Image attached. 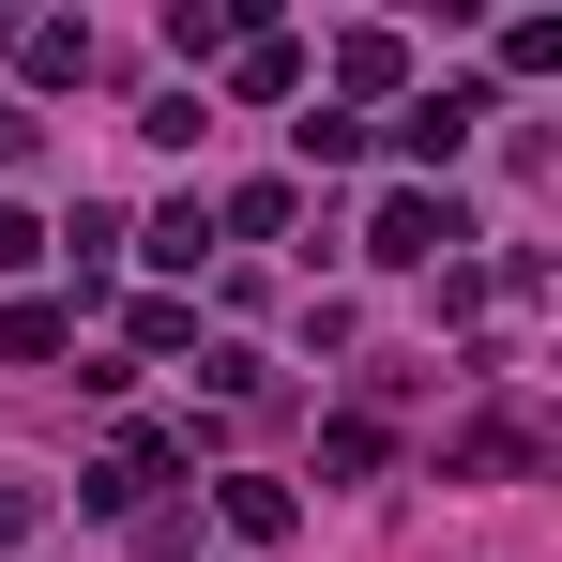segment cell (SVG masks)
<instances>
[{"mask_svg": "<svg viewBox=\"0 0 562 562\" xmlns=\"http://www.w3.org/2000/svg\"><path fill=\"white\" fill-rule=\"evenodd\" d=\"M61 335H77L61 304H15V319H0V350H15V366H61Z\"/></svg>", "mask_w": 562, "mask_h": 562, "instance_id": "cell-4", "label": "cell"}, {"mask_svg": "<svg viewBox=\"0 0 562 562\" xmlns=\"http://www.w3.org/2000/svg\"><path fill=\"white\" fill-rule=\"evenodd\" d=\"M228 532H244V548L289 532V486H274V471H228Z\"/></svg>", "mask_w": 562, "mask_h": 562, "instance_id": "cell-3", "label": "cell"}, {"mask_svg": "<svg viewBox=\"0 0 562 562\" xmlns=\"http://www.w3.org/2000/svg\"><path fill=\"white\" fill-rule=\"evenodd\" d=\"M471 122H486V92H441V106H411V122H395V153H411V168H457Z\"/></svg>", "mask_w": 562, "mask_h": 562, "instance_id": "cell-2", "label": "cell"}, {"mask_svg": "<svg viewBox=\"0 0 562 562\" xmlns=\"http://www.w3.org/2000/svg\"><path fill=\"white\" fill-rule=\"evenodd\" d=\"M31 517H46V486H15V471H0V548H15Z\"/></svg>", "mask_w": 562, "mask_h": 562, "instance_id": "cell-5", "label": "cell"}, {"mask_svg": "<svg viewBox=\"0 0 562 562\" xmlns=\"http://www.w3.org/2000/svg\"><path fill=\"white\" fill-rule=\"evenodd\" d=\"M457 244H471L457 198H380V228H366V259H395V274H426V259H457Z\"/></svg>", "mask_w": 562, "mask_h": 562, "instance_id": "cell-1", "label": "cell"}]
</instances>
